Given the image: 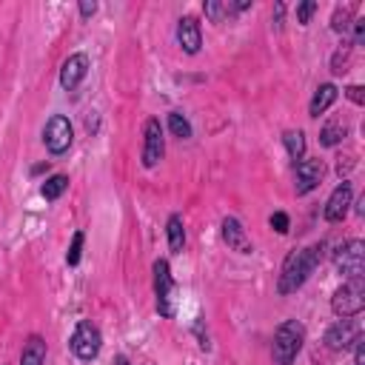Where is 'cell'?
<instances>
[{
	"label": "cell",
	"instance_id": "17",
	"mask_svg": "<svg viewBox=\"0 0 365 365\" xmlns=\"http://www.w3.org/2000/svg\"><path fill=\"white\" fill-rule=\"evenodd\" d=\"M165 237H168L171 254H182V248H185V225H182V217H180V214H171V217H168V222H165Z\"/></svg>",
	"mask_w": 365,
	"mask_h": 365
},
{
	"label": "cell",
	"instance_id": "29",
	"mask_svg": "<svg viewBox=\"0 0 365 365\" xmlns=\"http://www.w3.org/2000/svg\"><path fill=\"white\" fill-rule=\"evenodd\" d=\"M345 97H348L351 103L362 106V103H365V88H362V86H348V88H345Z\"/></svg>",
	"mask_w": 365,
	"mask_h": 365
},
{
	"label": "cell",
	"instance_id": "27",
	"mask_svg": "<svg viewBox=\"0 0 365 365\" xmlns=\"http://www.w3.org/2000/svg\"><path fill=\"white\" fill-rule=\"evenodd\" d=\"M348 54H351V46H345V51H336V54L331 57V71H334V74L348 71V68H345V66H348Z\"/></svg>",
	"mask_w": 365,
	"mask_h": 365
},
{
	"label": "cell",
	"instance_id": "31",
	"mask_svg": "<svg viewBox=\"0 0 365 365\" xmlns=\"http://www.w3.org/2000/svg\"><path fill=\"white\" fill-rule=\"evenodd\" d=\"M354 365H365V339L362 336L354 342Z\"/></svg>",
	"mask_w": 365,
	"mask_h": 365
},
{
	"label": "cell",
	"instance_id": "11",
	"mask_svg": "<svg viewBox=\"0 0 365 365\" xmlns=\"http://www.w3.org/2000/svg\"><path fill=\"white\" fill-rule=\"evenodd\" d=\"M351 200H354V185H351L348 180H342V182L331 191V197H328V202H325V208H322V217H325L328 222H342V220L348 217Z\"/></svg>",
	"mask_w": 365,
	"mask_h": 365
},
{
	"label": "cell",
	"instance_id": "24",
	"mask_svg": "<svg viewBox=\"0 0 365 365\" xmlns=\"http://www.w3.org/2000/svg\"><path fill=\"white\" fill-rule=\"evenodd\" d=\"M202 11H205V17H211L214 23H220L222 17H228V14H231V11H228V3H217V0L205 3V6H202Z\"/></svg>",
	"mask_w": 365,
	"mask_h": 365
},
{
	"label": "cell",
	"instance_id": "26",
	"mask_svg": "<svg viewBox=\"0 0 365 365\" xmlns=\"http://www.w3.org/2000/svg\"><path fill=\"white\" fill-rule=\"evenodd\" d=\"M314 11H317V3H314V0L299 3V6H297V23H299V26H308L311 17H314Z\"/></svg>",
	"mask_w": 365,
	"mask_h": 365
},
{
	"label": "cell",
	"instance_id": "22",
	"mask_svg": "<svg viewBox=\"0 0 365 365\" xmlns=\"http://www.w3.org/2000/svg\"><path fill=\"white\" fill-rule=\"evenodd\" d=\"M83 240H86V234H83V231H74L71 245H68V251H66V262H68V265H80V257H83Z\"/></svg>",
	"mask_w": 365,
	"mask_h": 365
},
{
	"label": "cell",
	"instance_id": "33",
	"mask_svg": "<svg viewBox=\"0 0 365 365\" xmlns=\"http://www.w3.org/2000/svg\"><path fill=\"white\" fill-rule=\"evenodd\" d=\"M282 14H285V6H282V3H277V6H274V26H277V29L282 26Z\"/></svg>",
	"mask_w": 365,
	"mask_h": 365
},
{
	"label": "cell",
	"instance_id": "4",
	"mask_svg": "<svg viewBox=\"0 0 365 365\" xmlns=\"http://www.w3.org/2000/svg\"><path fill=\"white\" fill-rule=\"evenodd\" d=\"M68 348H71V354H74L77 359H83V362L97 359V354H100V348H103V334H100V328H97L94 322H88V319H80L77 328H74V334H71V339H68Z\"/></svg>",
	"mask_w": 365,
	"mask_h": 365
},
{
	"label": "cell",
	"instance_id": "5",
	"mask_svg": "<svg viewBox=\"0 0 365 365\" xmlns=\"http://www.w3.org/2000/svg\"><path fill=\"white\" fill-rule=\"evenodd\" d=\"M331 308H334L336 317H356L365 308V285H362V277L342 282L334 291V297H331Z\"/></svg>",
	"mask_w": 365,
	"mask_h": 365
},
{
	"label": "cell",
	"instance_id": "23",
	"mask_svg": "<svg viewBox=\"0 0 365 365\" xmlns=\"http://www.w3.org/2000/svg\"><path fill=\"white\" fill-rule=\"evenodd\" d=\"M331 26H334V31L345 34V31L351 29V6H345V9H336V11H334V17H331Z\"/></svg>",
	"mask_w": 365,
	"mask_h": 365
},
{
	"label": "cell",
	"instance_id": "25",
	"mask_svg": "<svg viewBox=\"0 0 365 365\" xmlns=\"http://www.w3.org/2000/svg\"><path fill=\"white\" fill-rule=\"evenodd\" d=\"M268 225H271L277 234H288V228H291V220H288V214H285V211H274V214L268 217Z\"/></svg>",
	"mask_w": 365,
	"mask_h": 365
},
{
	"label": "cell",
	"instance_id": "36",
	"mask_svg": "<svg viewBox=\"0 0 365 365\" xmlns=\"http://www.w3.org/2000/svg\"><path fill=\"white\" fill-rule=\"evenodd\" d=\"M114 365H131V362H128V359H125V356H123V354H120V356H117V362H114Z\"/></svg>",
	"mask_w": 365,
	"mask_h": 365
},
{
	"label": "cell",
	"instance_id": "16",
	"mask_svg": "<svg viewBox=\"0 0 365 365\" xmlns=\"http://www.w3.org/2000/svg\"><path fill=\"white\" fill-rule=\"evenodd\" d=\"M46 362V339L31 334L26 342H23V351H20V365H43Z\"/></svg>",
	"mask_w": 365,
	"mask_h": 365
},
{
	"label": "cell",
	"instance_id": "30",
	"mask_svg": "<svg viewBox=\"0 0 365 365\" xmlns=\"http://www.w3.org/2000/svg\"><path fill=\"white\" fill-rule=\"evenodd\" d=\"M351 26H354V46H359V43L365 40V17H359V20H354Z\"/></svg>",
	"mask_w": 365,
	"mask_h": 365
},
{
	"label": "cell",
	"instance_id": "1",
	"mask_svg": "<svg viewBox=\"0 0 365 365\" xmlns=\"http://www.w3.org/2000/svg\"><path fill=\"white\" fill-rule=\"evenodd\" d=\"M322 259V242H314L308 248H299V251H291L282 262V271H279V279H277V291L282 297L294 294L297 288H302L308 282V277L317 271Z\"/></svg>",
	"mask_w": 365,
	"mask_h": 365
},
{
	"label": "cell",
	"instance_id": "28",
	"mask_svg": "<svg viewBox=\"0 0 365 365\" xmlns=\"http://www.w3.org/2000/svg\"><path fill=\"white\" fill-rule=\"evenodd\" d=\"M202 325H205V319H202V317H197V322H194V334H197V339H200V348H202V351H208V348H211V342H208V331H205Z\"/></svg>",
	"mask_w": 365,
	"mask_h": 365
},
{
	"label": "cell",
	"instance_id": "20",
	"mask_svg": "<svg viewBox=\"0 0 365 365\" xmlns=\"http://www.w3.org/2000/svg\"><path fill=\"white\" fill-rule=\"evenodd\" d=\"M66 188H68V177H66V174H51V177L43 182L40 194H43V200L54 202V200H60V197H63V191H66Z\"/></svg>",
	"mask_w": 365,
	"mask_h": 365
},
{
	"label": "cell",
	"instance_id": "13",
	"mask_svg": "<svg viewBox=\"0 0 365 365\" xmlns=\"http://www.w3.org/2000/svg\"><path fill=\"white\" fill-rule=\"evenodd\" d=\"M86 74H88V57H86L83 51L68 54V60H66L63 68H60V86H63L66 91H74V88L83 83Z\"/></svg>",
	"mask_w": 365,
	"mask_h": 365
},
{
	"label": "cell",
	"instance_id": "34",
	"mask_svg": "<svg viewBox=\"0 0 365 365\" xmlns=\"http://www.w3.org/2000/svg\"><path fill=\"white\" fill-rule=\"evenodd\" d=\"M43 171H48V163H37V165L31 168V174H43Z\"/></svg>",
	"mask_w": 365,
	"mask_h": 365
},
{
	"label": "cell",
	"instance_id": "2",
	"mask_svg": "<svg viewBox=\"0 0 365 365\" xmlns=\"http://www.w3.org/2000/svg\"><path fill=\"white\" fill-rule=\"evenodd\" d=\"M302 342H305V328H302V322H297V319L279 322L277 331H274V342H271L274 365H291V362L299 356Z\"/></svg>",
	"mask_w": 365,
	"mask_h": 365
},
{
	"label": "cell",
	"instance_id": "18",
	"mask_svg": "<svg viewBox=\"0 0 365 365\" xmlns=\"http://www.w3.org/2000/svg\"><path fill=\"white\" fill-rule=\"evenodd\" d=\"M282 143H285V151H288V157H291L294 163L305 157V134H302L299 128H288V131L282 134Z\"/></svg>",
	"mask_w": 365,
	"mask_h": 365
},
{
	"label": "cell",
	"instance_id": "14",
	"mask_svg": "<svg viewBox=\"0 0 365 365\" xmlns=\"http://www.w3.org/2000/svg\"><path fill=\"white\" fill-rule=\"evenodd\" d=\"M220 228H222V240H225V245L231 251H237V254H251L254 251L251 237L245 234V228H242V222L237 217H225Z\"/></svg>",
	"mask_w": 365,
	"mask_h": 365
},
{
	"label": "cell",
	"instance_id": "3",
	"mask_svg": "<svg viewBox=\"0 0 365 365\" xmlns=\"http://www.w3.org/2000/svg\"><path fill=\"white\" fill-rule=\"evenodd\" d=\"M154 302H157V314L171 319L177 314V302H174V277L168 268V259H157L154 262Z\"/></svg>",
	"mask_w": 365,
	"mask_h": 365
},
{
	"label": "cell",
	"instance_id": "7",
	"mask_svg": "<svg viewBox=\"0 0 365 365\" xmlns=\"http://www.w3.org/2000/svg\"><path fill=\"white\" fill-rule=\"evenodd\" d=\"M71 140H74L71 120H68V117H63V114L48 117V123H46V128H43V143H46L48 154H54V157L66 154V151L71 148Z\"/></svg>",
	"mask_w": 365,
	"mask_h": 365
},
{
	"label": "cell",
	"instance_id": "12",
	"mask_svg": "<svg viewBox=\"0 0 365 365\" xmlns=\"http://www.w3.org/2000/svg\"><path fill=\"white\" fill-rule=\"evenodd\" d=\"M177 43H180V48L185 54H197L200 51V46H202V29H200V20L197 17H191V14L180 17V23H177Z\"/></svg>",
	"mask_w": 365,
	"mask_h": 365
},
{
	"label": "cell",
	"instance_id": "21",
	"mask_svg": "<svg viewBox=\"0 0 365 365\" xmlns=\"http://www.w3.org/2000/svg\"><path fill=\"white\" fill-rule=\"evenodd\" d=\"M168 128H171V134L180 137V140H188V137H191V123H188L180 111H171V114H168Z\"/></svg>",
	"mask_w": 365,
	"mask_h": 365
},
{
	"label": "cell",
	"instance_id": "32",
	"mask_svg": "<svg viewBox=\"0 0 365 365\" xmlns=\"http://www.w3.org/2000/svg\"><path fill=\"white\" fill-rule=\"evenodd\" d=\"M94 11H97V3H88V0H83V3H80V17H86V20H88Z\"/></svg>",
	"mask_w": 365,
	"mask_h": 365
},
{
	"label": "cell",
	"instance_id": "10",
	"mask_svg": "<svg viewBox=\"0 0 365 365\" xmlns=\"http://www.w3.org/2000/svg\"><path fill=\"white\" fill-rule=\"evenodd\" d=\"M322 174H325L322 160H299L297 168H294V191H297V197L311 194L322 182Z\"/></svg>",
	"mask_w": 365,
	"mask_h": 365
},
{
	"label": "cell",
	"instance_id": "19",
	"mask_svg": "<svg viewBox=\"0 0 365 365\" xmlns=\"http://www.w3.org/2000/svg\"><path fill=\"white\" fill-rule=\"evenodd\" d=\"M345 137H348V125H345V123H325L322 131H319V143L328 145V148L339 145Z\"/></svg>",
	"mask_w": 365,
	"mask_h": 365
},
{
	"label": "cell",
	"instance_id": "9",
	"mask_svg": "<svg viewBox=\"0 0 365 365\" xmlns=\"http://www.w3.org/2000/svg\"><path fill=\"white\" fill-rule=\"evenodd\" d=\"M359 336H362V334H359V322L351 319V317H342V319H336V322L325 331V345H328L331 351H345V348H351Z\"/></svg>",
	"mask_w": 365,
	"mask_h": 365
},
{
	"label": "cell",
	"instance_id": "35",
	"mask_svg": "<svg viewBox=\"0 0 365 365\" xmlns=\"http://www.w3.org/2000/svg\"><path fill=\"white\" fill-rule=\"evenodd\" d=\"M86 128H88V131H97V120H94V117H88V120H86Z\"/></svg>",
	"mask_w": 365,
	"mask_h": 365
},
{
	"label": "cell",
	"instance_id": "8",
	"mask_svg": "<svg viewBox=\"0 0 365 365\" xmlns=\"http://www.w3.org/2000/svg\"><path fill=\"white\" fill-rule=\"evenodd\" d=\"M165 154V137H163V125L157 117H148L145 120V128H143V165L145 168H154Z\"/></svg>",
	"mask_w": 365,
	"mask_h": 365
},
{
	"label": "cell",
	"instance_id": "15",
	"mask_svg": "<svg viewBox=\"0 0 365 365\" xmlns=\"http://www.w3.org/2000/svg\"><path fill=\"white\" fill-rule=\"evenodd\" d=\"M336 97H339V91H336L334 83H322V86H317V91H314V97H311V106H308V114H311V117L325 114V111L336 103Z\"/></svg>",
	"mask_w": 365,
	"mask_h": 365
},
{
	"label": "cell",
	"instance_id": "6",
	"mask_svg": "<svg viewBox=\"0 0 365 365\" xmlns=\"http://www.w3.org/2000/svg\"><path fill=\"white\" fill-rule=\"evenodd\" d=\"M334 268L342 277H348V279L362 277V268H365V242L362 240H348L345 245H339L334 251Z\"/></svg>",
	"mask_w": 365,
	"mask_h": 365
}]
</instances>
